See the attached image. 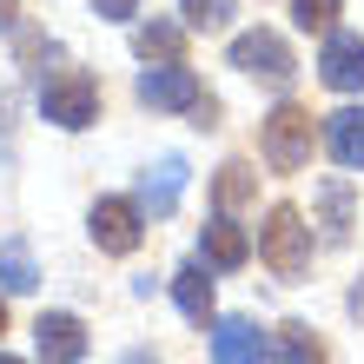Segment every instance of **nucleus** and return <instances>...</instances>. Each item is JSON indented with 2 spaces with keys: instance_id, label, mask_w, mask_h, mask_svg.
I'll return each mask as SVG.
<instances>
[{
  "instance_id": "obj_19",
  "label": "nucleus",
  "mask_w": 364,
  "mask_h": 364,
  "mask_svg": "<svg viewBox=\"0 0 364 364\" xmlns=\"http://www.w3.org/2000/svg\"><path fill=\"white\" fill-rule=\"evenodd\" d=\"M232 7H239V0H179V14H186L192 33H219V27H232Z\"/></svg>"
},
{
  "instance_id": "obj_23",
  "label": "nucleus",
  "mask_w": 364,
  "mask_h": 364,
  "mask_svg": "<svg viewBox=\"0 0 364 364\" xmlns=\"http://www.w3.org/2000/svg\"><path fill=\"white\" fill-rule=\"evenodd\" d=\"M351 311H358V318H364V285H358V291H351Z\"/></svg>"
},
{
  "instance_id": "obj_10",
  "label": "nucleus",
  "mask_w": 364,
  "mask_h": 364,
  "mask_svg": "<svg viewBox=\"0 0 364 364\" xmlns=\"http://www.w3.org/2000/svg\"><path fill=\"white\" fill-rule=\"evenodd\" d=\"M179 192H186V159H159L153 173L139 179V212L146 219H166V212L179 205Z\"/></svg>"
},
{
  "instance_id": "obj_21",
  "label": "nucleus",
  "mask_w": 364,
  "mask_h": 364,
  "mask_svg": "<svg viewBox=\"0 0 364 364\" xmlns=\"http://www.w3.org/2000/svg\"><path fill=\"white\" fill-rule=\"evenodd\" d=\"M93 14H100V20H133L139 0H93Z\"/></svg>"
},
{
  "instance_id": "obj_15",
  "label": "nucleus",
  "mask_w": 364,
  "mask_h": 364,
  "mask_svg": "<svg viewBox=\"0 0 364 364\" xmlns=\"http://www.w3.org/2000/svg\"><path fill=\"white\" fill-rule=\"evenodd\" d=\"M133 53L139 60H179L186 53V27H173V20H146V27L133 33Z\"/></svg>"
},
{
  "instance_id": "obj_16",
  "label": "nucleus",
  "mask_w": 364,
  "mask_h": 364,
  "mask_svg": "<svg viewBox=\"0 0 364 364\" xmlns=\"http://www.w3.org/2000/svg\"><path fill=\"white\" fill-rule=\"evenodd\" d=\"M33 285H40V272H33L27 239H7L0 245V291H33Z\"/></svg>"
},
{
  "instance_id": "obj_26",
  "label": "nucleus",
  "mask_w": 364,
  "mask_h": 364,
  "mask_svg": "<svg viewBox=\"0 0 364 364\" xmlns=\"http://www.w3.org/2000/svg\"><path fill=\"white\" fill-rule=\"evenodd\" d=\"M0 364H20V358H7V351H0Z\"/></svg>"
},
{
  "instance_id": "obj_4",
  "label": "nucleus",
  "mask_w": 364,
  "mask_h": 364,
  "mask_svg": "<svg viewBox=\"0 0 364 364\" xmlns=\"http://www.w3.org/2000/svg\"><path fill=\"white\" fill-rule=\"evenodd\" d=\"M305 159H311V113L285 100L265 119V166H272V173H298Z\"/></svg>"
},
{
  "instance_id": "obj_12",
  "label": "nucleus",
  "mask_w": 364,
  "mask_h": 364,
  "mask_svg": "<svg viewBox=\"0 0 364 364\" xmlns=\"http://www.w3.org/2000/svg\"><path fill=\"white\" fill-rule=\"evenodd\" d=\"M199 252H205L212 272H239V265L252 259V239H245L232 219H219V225H205V245H199Z\"/></svg>"
},
{
  "instance_id": "obj_24",
  "label": "nucleus",
  "mask_w": 364,
  "mask_h": 364,
  "mask_svg": "<svg viewBox=\"0 0 364 364\" xmlns=\"http://www.w3.org/2000/svg\"><path fill=\"white\" fill-rule=\"evenodd\" d=\"M126 364H153V358H146V351H133V358H126Z\"/></svg>"
},
{
  "instance_id": "obj_22",
  "label": "nucleus",
  "mask_w": 364,
  "mask_h": 364,
  "mask_svg": "<svg viewBox=\"0 0 364 364\" xmlns=\"http://www.w3.org/2000/svg\"><path fill=\"white\" fill-rule=\"evenodd\" d=\"M0 27H14V0H0Z\"/></svg>"
},
{
  "instance_id": "obj_6",
  "label": "nucleus",
  "mask_w": 364,
  "mask_h": 364,
  "mask_svg": "<svg viewBox=\"0 0 364 364\" xmlns=\"http://www.w3.org/2000/svg\"><path fill=\"white\" fill-rule=\"evenodd\" d=\"M87 225H93V245L113 252V259L139 252V239H146V212H139V199H100Z\"/></svg>"
},
{
  "instance_id": "obj_3",
  "label": "nucleus",
  "mask_w": 364,
  "mask_h": 364,
  "mask_svg": "<svg viewBox=\"0 0 364 364\" xmlns=\"http://www.w3.org/2000/svg\"><path fill=\"white\" fill-rule=\"evenodd\" d=\"M139 100L153 106V113H199V106H212L205 87H199V73H192L186 60H159V67H146L139 73Z\"/></svg>"
},
{
  "instance_id": "obj_1",
  "label": "nucleus",
  "mask_w": 364,
  "mask_h": 364,
  "mask_svg": "<svg viewBox=\"0 0 364 364\" xmlns=\"http://www.w3.org/2000/svg\"><path fill=\"white\" fill-rule=\"evenodd\" d=\"M40 113H47L53 126H67V133H80V126L100 119V80L80 73V67H60L40 80Z\"/></svg>"
},
{
  "instance_id": "obj_7",
  "label": "nucleus",
  "mask_w": 364,
  "mask_h": 364,
  "mask_svg": "<svg viewBox=\"0 0 364 364\" xmlns=\"http://www.w3.org/2000/svg\"><path fill=\"white\" fill-rule=\"evenodd\" d=\"M318 80L331 93H358L364 87V33H325V53H318Z\"/></svg>"
},
{
  "instance_id": "obj_18",
  "label": "nucleus",
  "mask_w": 364,
  "mask_h": 364,
  "mask_svg": "<svg viewBox=\"0 0 364 364\" xmlns=\"http://www.w3.org/2000/svg\"><path fill=\"white\" fill-rule=\"evenodd\" d=\"M252 192H259V173H252L245 159H232V166H219V212H239Z\"/></svg>"
},
{
  "instance_id": "obj_9",
  "label": "nucleus",
  "mask_w": 364,
  "mask_h": 364,
  "mask_svg": "<svg viewBox=\"0 0 364 364\" xmlns=\"http://www.w3.org/2000/svg\"><path fill=\"white\" fill-rule=\"evenodd\" d=\"M212 364H272V345L252 318H219L212 325Z\"/></svg>"
},
{
  "instance_id": "obj_25",
  "label": "nucleus",
  "mask_w": 364,
  "mask_h": 364,
  "mask_svg": "<svg viewBox=\"0 0 364 364\" xmlns=\"http://www.w3.org/2000/svg\"><path fill=\"white\" fill-rule=\"evenodd\" d=\"M0 331H7V305H0Z\"/></svg>"
},
{
  "instance_id": "obj_5",
  "label": "nucleus",
  "mask_w": 364,
  "mask_h": 364,
  "mask_svg": "<svg viewBox=\"0 0 364 364\" xmlns=\"http://www.w3.org/2000/svg\"><path fill=\"white\" fill-rule=\"evenodd\" d=\"M232 67H239V73H252V80H265V87H291V47H285V40H278V33H239V40H232Z\"/></svg>"
},
{
  "instance_id": "obj_17",
  "label": "nucleus",
  "mask_w": 364,
  "mask_h": 364,
  "mask_svg": "<svg viewBox=\"0 0 364 364\" xmlns=\"http://www.w3.org/2000/svg\"><path fill=\"white\" fill-rule=\"evenodd\" d=\"M272 358H278V364H325V345L311 338V325H278Z\"/></svg>"
},
{
  "instance_id": "obj_2",
  "label": "nucleus",
  "mask_w": 364,
  "mask_h": 364,
  "mask_svg": "<svg viewBox=\"0 0 364 364\" xmlns=\"http://www.w3.org/2000/svg\"><path fill=\"white\" fill-rule=\"evenodd\" d=\"M259 252H265V265L278 278H305V265H311V225H305V212H298V205H272L265 225H259Z\"/></svg>"
},
{
  "instance_id": "obj_11",
  "label": "nucleus",
  "mask_w": 364,
  "mask_h": 364,
  "mask_svg": "<svg viewBox=\"0 0 364 364\" xmlns=\"http://www.w3.org/2000/svg\"><path fill=\"white\" fill-rule=\"evenodd\" d=\"M325 146H331V159L338 166H364V106H345V113H331L325 119Z\"/></svg>"
},
{
  "instance_id": "obj_13",
  "label": "nucleus",
  "mask_w": 364,
  "mask_h": 364,
  "mask_svg": "<svg viewBox=\"0 0 364 364\" xmlns=\"http://www.w3.org/2000/svg\"><path fill=\"white\" fill-rule=\"evenodd\" d=\"M318 225H325V245H345L351 239V186L345 179L318 186Z\"/></svg>"
},
{
  "instance_id": "obj_14",
  "label": "nucleus",
  "mask_w": 364,
  "mask_h": 364,
  "mask_svg": "<svg viewBox=\"0 0 364 364\" xmlns=\"http://www.w3.org/2000/svg\"><path fill=\"white\" fill-rule=\"evenodd\" d=\"M173 298H179V311L192 318V325H205V318H212V278H205L199 259L173 272Z\"/></svg>"
},
{
  "instance_id": "obj_8",
  "label": "nucleus",
  "mask_w": 364,
  "mask_h": 364,
  "mask_svg": "<svg viewBox=\"0 0 364 364\" xmlns=\"http://www.w3.org/2000/svg\"><path fill=\"white\" fill-rule=\"evenodd\" d=\"M33 345H40V364H80L87 358V325L73 311H40L33 318Z\"/></svg>"
},
{
  "instance_id": "obj_20",
  "label": "nucleus",
  "mask_w": 364,
  "mask_h": 364,
  "mask_svg": "<svg viewBox=\"0 0 364 364\" xmlns=\"http://www.w3.org/2000/svg\"><path fill=\"white\" fill-rule=\"evenodd\" d=\"M338 7H345V0H291V20L305 33H331L338 27Z\"/></svg>"
}]
</instances>
